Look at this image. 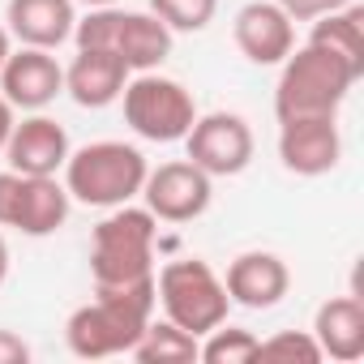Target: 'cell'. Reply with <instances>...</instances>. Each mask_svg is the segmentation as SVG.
I'll return each instance as SVG.
<instances>
[{
    "label": "cell",
    "instance_id": "obj_1",
    "mask_svg": "<svg viewBox=\"0 0 364 364\" xmlns=\"http://www.w3.org/2000/svg\"><path fill=\"white\" fill-rule=\"evenodd\" d=\"M150 313H154V279L129 287H95V300L82 304L65 326L69 351L82 360L124 355L141 338Z\"/></svg>",
    "mask_w": 364,
    "mask_h": 364
},
{
    "label": "cell",
    "instance_id": "obj_2",
    "mask_svg": "<svg viewBox=\"0 0 364 364\" xmlns=\"http://www.w3.org/2000/svg\"><path fill=\"white\" fill-rule=\"evenodd\" d=\"M146 154L124 141H90L82 150H69L65 159V189L82 206H124L146 185Z\"/></svg>",
    "mask_w": 364,
    "mask_h": 364
},
{
    "label": "cell",
    "instance_id": "obj_3",
    "mask_svg": "<svg viewBox=\"0 0 364 364\" xmlns=\"http://www.w3.org/2000/svg\"><path fill=\"white\" fill-rule=\"evenodd\" d=\"M360 82V73L351 65H343L338 56L304 43L300 52L291 48V56L283 60L279 86H274V116L279 120H300V116H338L347 90Z\"/></svg>",
    "mask_w": 364,
    "mask_h": 364
},
{
    "label": "cell",
    "instance_id": "obj_4",
    "mask_svg": "<svg viewBox=\"0 0 364 364\" xmlns=\"http://www.w3.org/2000/svg\"><path fill=\"white\" fill-rule=\"evenodd\" d=\"M154 215L112 206V215L90 236V270L95 287H129L141 279H154Z\"/></svg>",
    "mask_w": 364,
    "mask_h": 364
},
{
    "label": "cell",
    "instance_id": "obj_5",
    "mask_svg": "<svg viewBox=\"0 0 364 364\" xmlns=\"http://www.w3.org/2000/svg\"><path fill=\"white\" fill-rule=\"evenodd\" d=\"M77 48L112 52L129 65V73H150L171 56V31L154 14H129V9H90L73 26Z\"/></svg>",
    "mask_w": 364,
    "mask_h": 364
},
{
    "label": "cell",
    "instance_id": "obj_6",
    "mask_svg": "<svg viewBox=\"0 0 364 364\" xmlns=\"http://www.w3.org/2000/svg\"><path fill=\"white\" fill-rule=\"evenodd\" d=\"M154 300H163L167 321H176L180 330H189L198 338L215 330L219 321H228V309H232L223 279L202 257L167 262L154 279Z\"/></svg>",
    "mask_w": 364,
    "mask_h": 364
},
{
    "label": "cell",
    "instance_id": "obj_7",
    "mask_svg": "<svg viewBox=\"0 0 364 364\" xmlns=\"http://www.w3.org/2000/svg\"><path fill=\"white\" fill-rule=\"evenodd\" d=\"M120 99H124V124L146 141H163V146L185 141V133L198 120L193 95L159 73H137L133 82H124Z\"/></svg>",
    "mask_w": 364,
    "mask_h": 364
},
{
    "label": "cell",
    "instance_id": "obj_8",
    "mask_svg": "<svg viewBox=\"0 0 364 364\" xmlns=\"http://www.w3.org/2000/svg\"><path fill=\"white\" fill-rule=\"evenodd\" d=\"M69 219V189L56 176L0 171V228H18L22 236H52Z\"/></svg>",
    "mask_w": 364,
    "mask_h": 364
},
{
    "label": "cell",
    "instance_id": "obj_9",
    "mask_svg": "<svg viewBox=\"0 0 364 364\" xmlns=\"http://www.w3.org/2000/svg\"><path fill=\"white\" fill-rule=\"evenodd\" d=\"M189 163H198L210 180L215 176H240L253 163V129L236 112H210L198 116L185 133Z\"/></svg>",
    "mask_w": 364,
    "mask_h": 364
},
{
    "label": "cell",
    "instance_id": "obj_10",
    "mask_svg": "<svg viewBox=\"0 0 364 364\" xmlns=\"http://www.w3.org/2000/svg\"><path fill=\"white\" fill-rule=\"evenodd\" d=\"M141 198H146V210L163 223H193L210 206V176L189 159L163 163L159 171H146Z\"/></svg>",
    "mask_w": 364,
    "mask_h": 364
},
{
    "label": "cell",
    "instance_id": "obj_11",
    "mask_svg": "<svg viewBox=\"0 0 364 364\" xmlns=\"http://www.w3.org/2000/svg\"><path fill=\"white\" fill-rule=\"evenodd\" d=\"M279 159L296 176H326L343 159V137L334 116H300L279 120Z\"/></svg>",
    "mask_w": 364,
    "mask_h": 364
},
{
    "label": "cell",
    "instance_id": "obj_12",
    "mask_svg": "<svg viewBox=\"0 0 364 364\" xmlns=\"http://www.w3.org/2000/svg\"><path fill=\"white\" fill-rule=\"evenodd\" d=\"M60 90H65V69L43 48L9 52V60L0 65V95L22 112H43Z\"/></svg>",
    "mask_w": 364,
    "mask_h": 364
},
{
    "label": "cell",
    "instance_id": "obj_13",
    "mask_svg": "<svg viewBox=\"0 0 364 364\" xmlns=\"http://www.w3.org/2000/svg\"><path fill=\"white\" fill-rule=\"evenodd\" d=\"M232 35H236V48L253 65H283L296 48V26L274 0H253V5H245L236 14Z\"/></svg>",
    "mask_w": 364,
    "mask_h": 364
},
{
    "label": "cell",
    "instance_id": "obj_14",
    "mask_svg": "<svg viewBox=\"0 0 364 364\" xmlns=\"http://www.w3.org/2000/svg\"><path fill=\"white\" fill-rule=\"evenodd\" d=\"M5 154H9V167L22 176H56L69 159V133L52 116H31L14 124Z\"/></svg>",
    "mask_w": 364,
    "mask_h": 364
},
{
    "label": "cell",
    "instance_id": "obj_15",
    "mask_svg": "<svg viewBox=\"0 0 364 364\" xmlns=\"http://www.w3.org/2000/svg\"><path fill=\"white\" fill-rule=\"evenodd\" d=\"M223 287H228V300H232V304H245V309H274V304L287 296V287H291V270H287L283 257L253 249V253H240V257L228 266Z\"/></svg>",
    "mask_w": 364,
    "mask_h": 364
},
{
    "label": "cell",
    "instance_id": "obj_16",
    "mask_svg": "<svg viewBox=\"0 0 364 364\" xmlns=\"http://www.w3.org/2000/svg\"><path fill=\"white\" fill-rule=\"evenodd\" d=\"M5 22H9V35L22 48L52 52L73 35L77 14H73V0H9Z\"/></svg>",
    "mask_w": 364,
    "mask_h": 364
},
{
    "label": "cell",
    "instance_id": "obj_17",
    "mask_svg": "<svg viewBox=\"0 0 364 364\" xmlns=\"http://www.w3.org/2000/svg\"><path fill=\"white\" fill-rule=\"evenodd\" d=\"M129 82V65L112 52H95V48H77L73 65L65 69V90L73 95L77 107H107L120 99Z\"/></svg>",
    "mask_w": 364,
    "mask_h": 364
},
{
    "label": "cell",
    "instance_id": "obj_18",
    "mask_svg": "<svg viewBox=\"0 0 364 364\" xmlns=\"http://www.w3.org/2000/svg\"><path fill=\"white\" fill-rule=\"evenodd\" d=\"M313 338L321 347V355L330 360H360L364 355V304L355 296H334L317 309L313 317Z\"/></svg>",
    "mask_w": 364,
    "mask_h": 364
},
{
    "label": "cell",
    "instance_id": "obj_19",
    "mask_svg": "<svg viewBox=\"0 0 364 364\" xmlns=\"http://www.w3.org/2000/svg\"><path fill=\"white\" fill-rule=\"evenodd\" d=\"M360 22H364V14L355 5H343L334 14H321V18H313L309 43L321 48V52H330V56H338L355 73H364V35H360Z\"/></svg>",
    "mask_w": 364,
    "mask_h": 364
},
{
    "label": "cell",
    "instance_id": "obj_20",
    "mask_svg": "<svg viewBox=\"0 0 364 364\" xmlns=\"http://www.w3.org/2000/svg\"><path fill=\"white\" fill-rule=\"evenodd\" d=\"M129 355L141 364H189V360H198V334L180 330L176 321H146V330Z\"/></svg>",
    "mask_w": 364,
    "mask_h": 364
},
{
    "label": "cell",
    "instance_id": "obj_21",
    "mask_svg": "<svg viewBox=\"0 0 364 364\" xmlns=\"http://www.w3.org/2000/svg\"><path fill=\"white\" fill-rule=\"evenodd\" d=\"M206 343H198V360L206 364H245V360H257V334L245 330V326H215L202 334Z\"/></svg>",
    "mask_w": 364,
    "mask_h": 364
},
{
    "label": "cell",
    "instance_id": "obj_22",
    "mask_svg": "<svg viewBox=\"0 0 364 364\" xmlns=\"http://www.w3.org/2000/svg\"><path fill=\"white\" fill-rule=\"evenodd\" d=\"M215 9H219V0H150V14L176 35H198V31H206L210 26V18H215Z\"/></svg>",
    "mask_w": 364,
    "mask_h": 364
},
{
    "label": "cell",
    "instance_id": "obj_23",
    "mask_svg": "<svg viewBox=\"0 0 364 364\" xmlns=\"http://www.w3.org/2000/svg\"><path fill=\"white\" fill-rule=\"evenodd\" d=\"M257 355L262 360H304V364H317L326 360L313 330H279L274 338H262L257 343Z\"/></svg>",
    "mask_w": 364,
    "mask_h": 364
},
{
    "label": "cell",
    "instance_id": "obj_24",
    "mask_svg": "<svg viewBox=\"0 0 364 364\" xmlns=\"http://www.w3.org/2000/svg\"><path fill=\"white\" fill-rule=\"evenodd\" d=\"M274 5L291 18V22H313L321 14H334L343 5H351V0H274Z\"/></svg>",
    "mask_w": 364,
    "mask_h": 364
},
{
    "label": "cell",
    "instance_id": "obj_25",
    "mask_svg": "<svg viewBox=\"0 0 364 364\" xmlns=\"http://www.w3.org/2000/svg\"><path fill=\"white\" fill-rule=\"evenodd\" d=\"M31 360V343L14 330H0V364H26Z\"/></svg>",
    "mask_w": 364,
    "mask_h": 364
},
{
    "label": "cell",
    "instance_id": "obj_26",
    "mask_svg": "<svg viewBox=\"0 0 364 364\" xmlns=\"http://www.w3.org/2000/svg\"><path fill=\"white\" fill-rule=\"evenodd\" d=\"M14 103L5 99V95H0V150H5V141H9V133H14Z\"/></svg>",
    "mask_w": 364,
    "mask_h": 364
},
{
    "label": "cell",
    "instance_id": "obj_27",
    "mask_svg": "<svg viewBox=\"0 0 364 364\" xmlns=\"http://www.w3.org/2000/svg\"><path fill=\"white\" fill-rule=\"evenodd\" d=\"M5 279H9V245L0 236V287H5Z\"/></svg>",
    "mask_w": 364,
    "mask_h": 364
},
{
    "label": "cell",
    "instance_id": "obj_28",
    "mask_svg": "<svg viewBox=\"0 0 364 364\" xmlns=\"http://www.w3.org/2000/svg\"><path fill=\"white\" fill-rule=\"evenodd\" d=\"M5 60H9V31L0 26V65H5Z\"/></svg>",
    "mask_w": 364,
    "mask_h": 364
},
{
    "label": "cell",
    "instance_id": "obj_29",
    "mask_svg": "<svg viewBox=\"0 0 364 364\" xmlns=\"http://www.w3.org/2000/svg\"><path fill=\"white\" fill-rule=\"evenodd\" d=\"M77 5H86V9H107V5H116V0H77Z\"/></svg>",
    "mask_w": 364,
    "mask_h": 364
}]
</instances>
